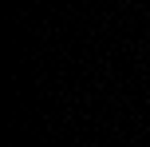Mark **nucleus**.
Wrapping results in <instances>:
<instances>
[]
</instances>
